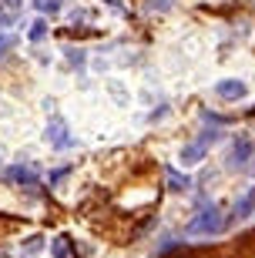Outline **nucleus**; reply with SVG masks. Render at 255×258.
Returning a JSON list of instances; mask_svg holds the SVG:
<instances>
[{
    "label": "nucleus",
    "instance_id": "obj_1",
    "mask_svg": "<svg viewBox=\"0 0 255 258\" xmlns=\"http://www.w3.org/2000/svg\"><path fill=\"white\" fill-rule=\"evenodd\" d=\"M222 228H225V218H222L218 205H205V208L188 221V228H185V231H188V235H218Z\"/></svg>",
    "mask_w": 255,
    "mask_h": 258
},
{
    "label": "nucleus",
    "instance_id": "obj_2",
    "mask_svg": "<svg viewBox=\"0 0 255 258\" xmlns=\"http://www.w3.org/2000/svg\"><path fill=\"white\" fill-rule=\"evenodd\" d=\"M252 154H255V144L252 138H245V134H238L235 141L228 144V154H225V164L228 168H235V171H242L248 161H252Z\"/></svg>",
    "mask_w": 255,
    "mask_h": 258
},
{
    "label": "nucleus",
    "instance_id": "obj_3",
    "mask_svg": "<svg viewBox=\"0 0 255 258\" xmlns=\"http://www.w3.org/2000/svg\"><path fill=\"white\" fill-rule=\"evenodd\" d=\"M44 141H47L50 148H57V151H64V148H71V144H74V134L67 131V121H64V117H50V121H47Z\"/></svg>",
    "mask_w": 255,
    "mask_h": 258
},
{
    "label": "nucleus",
    "instance_id": "obj_4",
    "mask_svg": "<svg viewBox=\"0 0 255 258\" xmlns=\"http://www.w3.org/2000/svg\"><path fill=\"white\" fill-rule=\"evenodd\" d=\"M10 184H20V188H34V184H40L37 171L34 168H24V164H17V168H10L7 174H4Z\"/></svg>",
    "mask_w": 255,
    "mask_h": 258
},
{
    "label": "nucleus",
    "instance_id": "obj_5",
    "mask_svg": "<svg viewBox=\"0 0 255 258\" xmlns=\"http://www.w3.org/2000/svg\"><path fill=\"white\" fill-rule=\"evenodd\" d=\"M215 94L225 97V101H242V97L248 94V84H245V81H218Z\"/></svg>",
    "mask_w": 255,
    "mask_h": 258
},
{
    "label": "nucleus",
    "instance_id": "obj_6",
    "mask_svg": "<svg viewBox=\"0 0 255 258\" xmlns=\"http://www.w3.org/2000/svg\"><path fill=\"white\" fill-rule=\"evenodd\" d=\"M20 10H24V0H0V27H10L20 20Z\"/></svg>",
    "mask_w": 255,
    "mask_h": 258
},
{
    "label": "nucleus",
    "instance_id": "obj_7",
    "mask_svg": "<svg viewBox=\"0 0 255 258\" xmlns=\"http://www.w3.org/2000/svg\"><path fill=\"white\" fill-rule=\"evenodd\" d=\"M205 144L201 141H195V144H185V148H181V154H178V161H181V168H195V164L201 161V158H205Z\"/></svg>",
    "mask_w": 255,
    "mask_h": 258
},
{
    "label": "nucleus",
    "instance_id": "obj_8",
    "mask_svg": "<svg viewBox=\"0 0 255 258\" xmlns=\"http://www.w3.org/2000/svg\"><path fill=\"white\" fill-rule=\"evenodd\" d=\"M188 184H191L188 174H178L175 168H168V188L171 191H188Z\"/></svg>",
    "mask_w": 255,
    "mask_h": 258
},
{
    "label": "nucleus",
    "instance_id": "obj_9",
    "mask_svg": "<svg viewBox=\"0 0 255 258\" xmlns=\"http://www.w3.org/2000/svg\"><path fill=\"white\" fill-rule=\"evenodd\" d=\"M252 208H255V195H245V198L235 205V211H232V221H238V218H248L252 215Z\"/></svg>",
    "mask_w": 255,
    "mask_h": 258
},
{
    "label": "nucleus",
    "instance_id": "obj_10",
    "mask_svg": "<svg viewBox=\"0 0 255 258\" xmlns=\"http://www.w3.org/2000/svg\"><path fill=\"white\" fill-rule=\"evenodd\" d=\"M50 255H54V258H71V245H67V238H64V235L50 241Z\"/></svg>",
    "mask_w": 255,
    "mask_h": 258
},
{
    "label": "nucleus",
    "instance_id": "obj_11",
    "mask_svg": "<svg viewBox=\"0 0 255 258\" xmlns=\"http://www.w3.org/2000/svg\"><path fill=\"white\" fill-rule=\"evenodd\" d=\"M14 47H17V37H14V34H0V60L7 57Z\"/></svg>",
    "mask_w": 255,
    "mask_h": 258
},
{
    "label": "nucleus",
    "instance_id": "obj_12",
    "mask_svg": "<svg viewBox=\"0 0 255 258\" xmlns=\"http://www.w3.org/2000/svg\"><path fill=\"white\" fill-rule=\"evenodd\" d=\"M27 37L34 40V44H37V40H44V37H47V24H44V20H34V27L27 30Z\"/></svg>",
    "mask_w": 255,
    "mask_h": 258
},
{
    "label": "nucleus",
    "instance_id": "obj_13",
    "mask_svg": "<svg viewBox=\"0 0 255 258\" xmlns=\"http://www.w3.org/2000/svg\"><path fill=\"white\" fill-rule=\"evenodd\" d=\"M34 7H37L40 14H57V10H61V0H34Z\"/></svg>",
    "mask_w": 255,
    "mask_h": 258
},
{
    "label": "nucleus",
    "instance_id": "obj_14",
    "mask_svg": "<svg viewBox=\"0 0 255 258\" xmlns=\"http://www.w3.org/2000/svg\"><path fill=\"white\" fill-rule=\"evenodd\" d=\"M171 7H175V0H148V10L151 14H168Z\"/></svg>",
    "mask_w": 255,
    "mask_h": 258
},
{
    "label": "nucleus",
    "instance_id": "obj_15",
    "mask_svg": "<svg viewBox=\"0 0 255 258\" xmlns=\"http://www.w3.org/2000/svg\"><path fill=\"white\" fill-rule=\"evenodd\" d=\"M40 248H44L40 235H34V238H27V241H24V251H27V255H34V251H40Z\"/></svg>",
    "mask_w": 255,
    "mask_h": 258
}]
</instances>
